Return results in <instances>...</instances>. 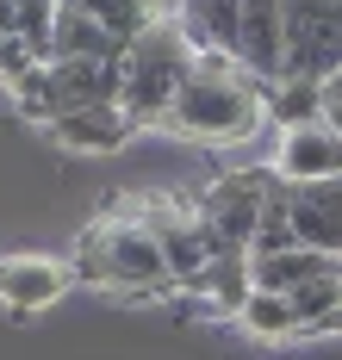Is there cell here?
<instances>
[{
	"mask_svg": "<svg viewBox=\"0 0 342 360\" xmlns=\"http://www.w3.org/2000/svg\"><path fill=\"white\" fill-rule=\"evenodd\" d=\"M267 124H274V94L224 56H193L187 81H181L175 106L162 118L168 137H187V143H205V149L255 143Z\"/></svg>",
	"mask_w": 342,
	"mask_h": 360,
	"instance_id": "cell-1",
	"label": "cell"
},
{
	"mask_svg": "<svg viewBox=\"0 0 342 360\" xmlns=\"http://www.w3.org/2000/svg\"><path fill=\"white\" fill-rule=\"evenodd\" d=\"M81 286L113 292V298H168L175 292V274L156 249L150 224L131 217L125 205H113L106 217H94L87 230L75 236V255H69Z\"/></svg>",
	"mask_w": 342,
	"mask_h": 360,
	"instance_id": "cell-2",
	"label": "cell"
},
{
	"mask_svg": "<svg viewBox=\"0 0 342 360\" xmlns=\"http://www.w3.org/2000/svg\"><path fill=\"white\" fill-rule=\"evenodd\" d=\"M187 63H193V50L175 32L168 13L125 44V56H118V106H125V118L137 131H162V118H168L181 81H187Z\"/></svg>",
	"mask_w": 342,
	"mask_h": 360,
	"instance_id": "cell-3",
	"label": "cell"
},
{
	"mask_svg": "<svg viewBox=\"0 0 342 360\" xmlns=\"http://www.w3.org/2000/svg\"><path fill=\"white\" fill-rule=\"evenodd\" d=\"M267 193H274L267 168H230L193 199L205 236H212V255H249L255 230H262V212H267Z\"/></svg>",
	"mask_w": 342,
	"mask_h": 360,
	"instance_id": "cell-4",
	"label": "cell"
},
{
	"mask_svg": "<svg viewBox=\"0 0 342 360\" xmlns=\"http://www.w3.org/2000/svg\"><path fill=\"white\" fill-rule=\"evenodd\" d=\"M286 6V75L280 87H311L342 69V0H280Z\"/></svg>",
	"mask_w": 342,
	"mask_h": 360,
	"instance_id": "cell-5",
	"label": "cell"
},
{
	"mask_svg": "<svg viewBox=\"0 0 342 360\" xmlns=\"http://www.w3.org/2000/svg\"><path fill=\"white\" fill-rule=\"evenodd\" d=\"M267 174L280 180V186H324V180H342L336 124H330L324 112H317V118H293V124H274Z\"/></svg>",
	"mask_w": 342,
	"mask_h": 360,
	"instance_id": "cell-6",
	"label": "cell"
},
{
	"mask_svg": "<svg viewBox=\"0 0 342 360\" xmlns=\"http://www.w3.org/2000/svg\"><path fill=\"white\" fill-rule=\"evenodd\" d=\"M63 0H0V87L19 94L32 75L50 63Z\"/></svg>",
	"mask_w": 342,
	"mask_h": 360,
	"instance_id": "cell-7",
	"label": "cell"
},
{
	"mask_svg": "<svg viewBox=\"0 0 342 360\" xmlns=\"http://www.w3.org/2000/svg\"><path fill=\"white\" fill-rule=\"evenodd\" d=\"M236 69L262 81L267 94L286 75V6L280 0H243V32H236Z\"/></svg>",
	"mask_w": 342,
	"mask_h": 360,
	"instance_id": "cell-8",
	"label": "cell"
},
{
	"mask_svg": "<svg viewBox=\"0 0 342 360\" xmlns=\"http://www.w3.org/2000/svg\"><path fill=\"white\" fill-rule=\"evenodd\" d=\"M75 286V267L56 255H0V304L13 317H38Z\"/></svg>",
	"mask_w": 342,
	"mask_h": 360,
	"instance_id": "cell-9",
	"label": "cell"
},
{
	"mask_svg": "<svg viewBox=\"0 0 342 360\" xmlns=\"http://www.w3.org/2000/svg\"><path fill=\"white\" fill-rule=\"evenodd\" d=\"M175 32L187 37L193 56H224L236 63V32H243V0H168Z\"/></svg>",
	"mask_w": 342,
	"mask_h": 360,
	"instance_id": "cell-10",
	"label": "cell"
},
{
	"mask_svg": "<svg viewBox=\"0 0 342 360\" xmlns=\"http://www.w3.org/2000/svg\"><path fill=\"white\" fill-rule=\"evenodd\" d=\"M44 131H50L63 149H75V155H118V149L137 137V124L125 118V106H118V100H106V106H81V112H63V118H50Z\"/></svg>",
	"mask_w": 342,
	"mask_h": 360,
	"instance_id": "cell-11",
	"label": "cell"
},
{
	"mask_svg": "<svg viewBox=\"0 0 342 360\" xmlns=\"http://www.w3.org/2000/svg\"><path fill=\"white\" fill-rule=\"evenodd\" d=\"M181 292H187L205 317H224V323H236V311H243V304H249V292H255L249 255H212V261H205V267H199Z\"/></svg>",
	"mask_w": 342,
	"mask_h": 360,
	"instance_id": "cell-12",
	"label": "cell"
},
{
	"mask_svg": "<svg viewBox=\"0 0 342 360\" xmlns=\"http://www.w3.org/2000/svg\"><path fill=\"white\" fill-rule=\"evenodd\" d=\"M236 323L249 329L255 342H293V335H305L293 298H280V292H249V304L236 311Z\"/></svg>",
	"mask_w": 342,
	"mask_h": 360,
	"instance_id": "cell-13",
	"label": "cell"
}]
</instances>
